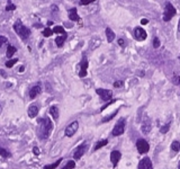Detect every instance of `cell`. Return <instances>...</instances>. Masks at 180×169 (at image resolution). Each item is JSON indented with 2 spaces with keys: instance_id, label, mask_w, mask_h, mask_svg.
<instances>
[{
  "instance_id": "cell-1",
  "label": "cell",
  "mask_w": 180,
  "mask_h": 169,
  "mask_svg": "<svg viewBox=\"0 0 180 169\" xmlns=\"http://www.w3.org/2000/svg\"><path fill=\"white\" fill-rule=\"evenodd\" d=\"M53 130V123L49 117H42L38 120L37 124V135L41 140L49 139Z\"/></svg>"
},
{
  "instance_id": "cell-2",
  "label": "cell",
  "mask_w": 180,
  "mask_h": 169,
  "mask_svg": "<svg viewBox=\"0 0 180 169\" xmlns=\"http://www.w3.org/2000/svg\"><path fill=\"white\" fill-rule=\"evenodd\" d=\"M14 30L16 32V34L20 37V38H23L24 41H26L29 37V35H30V30L20 21H17L14 24Z\"/></svg>"
},
{
  "instance_id": "cell-3",
  "label": "cell",
  "mask_w": 180,
  "mask_h": 169,
  "mask_svg": "<svg viewBox=\"0 0 180 169\" xmlns=\"http://www.w3.org/2000/svg\"><path fill=\"white\" fill-rule=\"evenodd\" d=\"M176 14H177V10H176V8L172 6V4H171V2H167L166 10H164V13H163V21H164V22H169Z\"/></svg>"
},
{
  "instance_id": "cell-4",
  "label": "cell",
  "mask_w": 180,
  "mask_h": 169,
  "mask_svg": "<svg viewBox=\"0 0 180 169\" xmlns=\"http://www.w3.org/2000/svg\"><path fill=\"white\" fill-rule=\"evenodd\" d=\"M124 130H125V118H121L116 125L114 126L113 131H112V134L114 136H119L124 133Z\"/></svg>"
},
{
  "instance_id": "cell-5",
  "label": "cell",
  "mask_w": 180,
  "mask_h": 169,
  "mask_svg": "<svg viewBox=\"0 0 180 169\" xmlns=\"http://www.w3.org/2000/svg\"><path fill=\"white\" fill-rule=\"evenodd\" d=\"M136 148H137V151L140 153H146L150 150V144H149V142L146 140L138 139L136 142Z\"/></svg>"
},
{
  "instance_id": "cell-6",
  "label": "cell",
  "mask_w": 180,
  "mask_h": 169,
  "mask_svg": "<svg viewBox=\"0 0 180 169\" xmlns=\"http://www.w3.org/2000/svg\"><path fill=\"white\" fill-rule=\"evenodd\" d=\"M78 127H79V123H78V121H74V122H72L71 124H69L66 127H65V136H68V138H71L74 135V133L78 131Z\"/></svg>"
},
{
  "instance_id": "cell-7",
  "label": "cell",
  "mask_w": 180,
  "mask_h": 169,
  "mask_svg": "<svg viewBox=\"0 0 180 169\" xmlns=\"http://www.w3.org/2000/svg\"><path fill=\"white\" fill-rule=\"evenodd\" d=\"M96 93H97V95H99L102 100H105V102H108V100H110L112 98H113V93H112V90H108V89H102V88H98L96 89Z\"/></svg>"
},
{
  "instance_id": "cell-8",
  "label": "cell",
  "mask_w": 180,
  "mask_h": 169,
  "mask_svg": "<svg viewBox=\"0 0 180 169\" xmlns=\"http://www.w3.org/2000/svg\"><path fill=\"white\" fill-rule=\"evenodd\" d=\"M87 69H88V60H87L86 57H83L81 63H80V71H79L80 78H85L87 76Z\"/></svg>"
},
{
  "instance_id": "cell-9",
  "label": "cell",
  "mask_w": 180,
  "mask_h": 169,
  "mask_svg": "<svg viewBox=\"0 0 180 169\" xmlns=\"http://www.w3.org/2000/svg\"><path fill=\"white\" fill-rule=\"evenodd\" d=\"M87 150V144L86 143H82V144H80L79 147L76 149V151H74V153H73V158L74 159H80L83 154H85V152H86Z\"/></svg>"
},
{
  "instance_id": "cell-10",
  "label": "cell",
  "mask_w": 180,
  "mask_h": 169,
  "mask_svg": "<svg viewBox=\"0 0 180 169\" xmlns=\"http://www.w3.org/2000/svg\"><path fill=\"white\" fill-rule=\"evenodd\" d=\"M134 37L136 38L137 41H144L148 35H146V32L143 30V28H141V27H136L135 30H134Z\"/></svg>"
},
{
  "instance_id": "cell-11",
  "label": "cell",
  "mask_w": 180,
  "mask_h": 169,
  "mask_svg": "<svg viewBox=\"0 0 180 169\" xmlns=\"http://www.w3.org/2000/svg\"><path fill=\"white\" fill-rule=\"evenodd\" d=\"M121 158H122V153H121L119 151H117V150L112 151V153H110V161H112V163H113L114 167L117 166V163L119 162Z\"/></svg>"
},
{
  "instance_id": "cell-12",
  "label": "cell",
  "mask_w": 180,
  "mask_h": 169,
  "mask_svg": "<svg viewBox=\"0 0 180 169\" xmlns=\"http://www.w3.org/2000/svg\"><path fill=\"white\" fill-rule=\"evenodd\" d=\"M138 169H153L152 167V161L150 158H143L138 162Z\"/></svg>"
},
{
  "instance_id": "cell-13",
  "label": "cell",
  "mask_w": 180,
  "mask_h": 169,
  "mask_svg": "<svg viewBox=\"0 0 180 169\" xmlns=\"http://www.w3.org/2000/svg\"><path fill=\"white\" fill-rule=\"evenodd\" d=\"M42 91V87H41V83H36L35 86H33L30 90H29V98L34 99L36 96L40 95Z\"/></svg>"
},
{
  "instance_id": "cell-14",
  "label": "cell",
  "mask_w": 180,
  "mask_h": 169,
  "mask_svg": "<svg viewBox=\"0 0 180 169\" xmlns=\"http://www.w3.org/2000/svg\"><path fill=\"white\" fill-rule=\"evenodd\" d=\"M150 130H151V122L148 116H145L143 120V123H142V132L144 134H149Z\"/></svg>"
},
{
  "instance_id": "cell-15",
  "label": "cell",
  "mask_w": 180,
  "mask_h": 169,
  "mask_svg": "<svg viewBox=\"0 0 180 169\" xmlns=\"http://www.w3.org/2000/svg\"><path fill=\"white\" fill-rule=\"evenodd\" d=\"M69 18H70V21H72V22H79L80 21V17L78 15V13H77V9L76 8H71L69 10Z\"/></svg>"
},
{
  "instance_id": "cell-16",
  "label": "cell",
  "mask_w": 180,
  "mask_h": 169,
  "mask_svg": "<svg viewBox=\"0 0 180 169\" xmlns=\"http://www.w3.org/2000/svg\"><path fill=\"white\" fill-rule=\"evenodd\" d=\"M38 114V107L36 105H30L28 107V116L30 118H34Z\"/></svg>"
},
{
  "instance_id": "cell-17",
  "label": "cell",
  "mask_w": 180,
  "mask_h": 169,
  "mask_svg": "<svg viewBox=\"0 0 180 169\" xmlns=\"http://www.w3.org/2000/svg\"><path fill=\"white\" fill-rule=\"evenodd\" d=\"M106 36H107L108 42H109V43H112V42L114 41V38H115V33L110 30L109 27H107V28H106Z\"/></svg>"
},
{
  "instance_id": "cell-18",
  "label": "cell",
  "mask_w": 180,
  "mask_h": 169,
  "mask_svg": "<svg viewBox=\"0 0 180 169\" xmlns=\"http://www.w3.org/2000/svg\"><path fill=\"white\" fill-rule=\"evenodd\" d=\"M66 34L65 35H62V36H59L55 38V44L58 45L59 47H62L63 46V44H64V41L66 40Z\"/></svg>"
},
{
  "instance_id": "cell-19",
  "label": "cell",
  "mask_w": 180,
  "mask_h": 169,
  "mask_svg": "<svg viewBox=\"0 0 180 169\" xmlns=\"http://www.w3.org/2000/svg\"><path fill=\"white\" fill-rule=\"evenodd\" d=\"M50 113L51 115H52V117L54 118V120H58L59 118V108L56 106H51Z\"/></svg>"
},
{
  "instance_id": "cell-20",
  "label": "cell",
  "mask_w": 180,
  "mask_h": 169,
  "mask_svg": "<svg viewBox=\"0 0 180 169\" xmlns=\"http://www.w3.org/2000/svg\"><path fill=\"white\" fill-rule=\"evenodd\" d=\"M17 51V49L15 47V46H11V45H8L7 47V52H6V55H7V58H11L13 55H14L15 53Z\"/></svg>"
},
{
  "instance_id": "cell-21",
  "label": "cell",
  "mask_w": 180,
  "mask_h": 169,
  "mask_svg": "<svg viewBox=\"0 0 180 169\" xmlns=\"http://www.w3.org/2000/svg\"><path fill=\"white\" fill-rule=\"evenodd\" d=\"M108 143V140H100V141H98V142H97V143H96V146H95V151H96V150H99V149H100V148H102V147H105V146H106V144H107Z\"/></svg>"
},
{
  "instance_id": "cell-22",
  "label": "cell",
  "mask_w": 180,
  "mask_h": 169,
  "mask_svg": "<svg viewBox=\"0 0 180 169\" xmlns=\"http://www.w3.org/2000/svg\"><path fill=\"white\" fill-rule=\"evenodd\" d=\"M62 161V158H60L58 161H55L54 163H51V165H46V166H44V169H55L56 167H59V165L61 163Z\"/></svg>"
},
{
  "instance_id": "cell-23",
  "label": "cell",
  "mask_w": 180,
  "mask_h": 169,
  "mask_svg": "<svg viewBox=\"0 0 180 169\" xmlns=\"http://www.w3.org/2000/svg\"><path fill=\"white\" fill-rule=\"evenodd\" d=\"M118 110H119V108H118V110H116L115 112L113 113V114H110V115H108L107 117L102 118V120H101V123H107V122H109L110 120H113V118H114V117H115V116H116V114L118 113Z\"/></svg>"
},
{
  "instance_id": "cell-24",
  "label": "cell",
  "mask_w": 180,
  "mask_h": 169,
  "mask_svg": "<svg viewBox=\"0 0 180 169\" xmlns=\"http://www.w3.org/2000/svg\"><path fill=\"white\" fill-rule=\"evenodd\" d=\"M53 33H55V34H62V35H65V34H66L64 28H63L62 26H55V27L53 28Z\"/></svg>"
},
{
  "instance_id": "cell-25",
  "label": "cell",
  "mask_w": 180,
  "mask_h": 169,
  "mask_svg": "<svg viewBox=\"0 0 180 169\" xmlns=\"http://www.w3.org/2000/svg\"><path fill=\"white\" fill-rule=\"evenodd\" d=\"M11 154L9 151H7L6 149H4V148L0 147V157H2V158H9Z\"/></svg>"
},
{
  "instance_id": "cell-26",
  "label": "cell",
  "mask_w": 180,
  "mask_h": 169,
  "mask_svg": "<svg viewBox=\"0 0 180 169\" xmlns=\"http://www.w3.org/2000/svg\"><path fill=\"white\" fill-rule=\"evenodd\" d=\"M171 149H172L173 151H176V152H178L180 150V143L178 141H173L172 144H171Z\"/></svg>"
},
{
  "instance_id": "cell-27",
  "label": "cell",
  "mask_w": 180,
  "mask_h": 169,
  "mask_svg": "<svg viewBox=\"0 0 180 169\" xmlns=\"http://www.w3.org/2000/svg\"><path fill=\"white\" fill-rule=\"evenodd\" d=\"M74 167H76V162L73 160H70V161H68V163L62 169H73Z\"/></svg>"
},
{
  "instance_id": "cell-28",
  "label": "cell",
  "mask_w": 180,
  "mask_h": 169,
  "mask_svg": "<svg viewBox=\"0 0 180 169\" xmlns=\"http://www.w3.org/2000/svg\"><path fill=\"white\" fill-rule=\"evenodd\" d=\"M17 62H18V60H17V59L9 60V61H7V62H6V66H7V68H13V66H14L15 64L17 63Z\"/></svg>"
},
{
  "instance_id": "cell-29",
  "label": "cell",
  "mask_w": 180,
  "mask_h": 169,
  "mask_svg": "<svg viewBox=\"0 0 180 169\" xmlns=\"http://www.w3.org/2000/svg\"><path fill=\"white\" fill-rule=\"evenodd\" d=\"M52 34H53V30H50V28H45V30H43V35L45 37H50Z\"/></svg>"
},
{
  "instance_id": "cell-30",
  "label": "cell",
  "mask_w": 180,
  "mask_h": 169,
  "mask_svg": "<svg viewBox=\"0 0 180 169\" xmlns=\"http://www.w3.org/2000/svg\"><path fill=\"white\" fill-rule=\"evenodd\" d=\"M15 9H16V6H15L14 4L8 2V5L6 6V10H7V11H10V10H15Z\"/></svg>"
},
{
  "instance_id": "cell-31",
  "label": "cell",
  "mask_w": 180,
  "mask_h": 169,
  "mask_svg": "<svg viewBox=\"0 0 180 169\" xmlns=\"http://www.w3.org/2000/svg\"><path fill=\"white\" fill-rule=\"evenodd\" d=\"M159 46H160V40H159L158 37H154V40H153V47L158 49Z\"/></svg>"
},
{
  "instance_id": "cell-32",
  "label": "cell",
  "mask_w": 180,
  "mask_h": 169,
  "mask_svg": "<svg viewBox=\"0 0 180 169\" xmlns=\"http://www.w3.org/2000/svg\"><path fill=\"white\" fill-rule=\"evenodd\" d=\"M123 86H124V82H123V81H115V82H114V87H115V88H121Z\"/></svg>"
},
{
  "instance_id": "cell-33",
  "label": "cell",
  "mask_w": 180,
  "mask_h": 169,
  "mask_svg": "<svg viewBox=\"0 0 180 169\" xmlns=\"http://www.w3.org/2000/svg\"><path fill=\"white\" fill-rule=\"evenodd\" d=\"M7 37L6 36H0V47L2 46V44H5L6 42H7Z\"/></svg>"
},
{
  "instance_id": "cell-34",
  "label": "cell",
  "mask_w": 180,
  "mask_h": 169,
  "mask_svg": "<svg viewBox=\"0 0 180 169\" xmlns=\"http://www.w3.org/2000/svg\"><path fill=\"white\" fill-rule=\"evenodd\" d=\"M169 127H170V126H169V124H166L164 126H162V127H161V132H162V133H167V132H168V130H169Z\"/></svg>"
},
{
  "instance_id": "cell-35",
  "label": "cell",
  "mask_w": 180,
  "mask_h": 169,
  "mask_svg": "<svg viewBox=\"0 0 180 169\" xmlns=\"http://www.w3.org/2000/svg\"><path fill=\"white\" fill-rule=\"evenodd\" d=\"M94 2V0H89V1H80L79 4L80 5H82V6H87V5H90V4H92Z\"/></svg>"
},
{
  "instance_id": "cell-36",
  "label": "cell",
  "mask_w": 180,
  "mask_h": 169,
  "mask_svg": "<svg viewBox=\"0 0 180 169\" xmlns=\"http://www.w3.org/2000/svg\"><path fill=\"white\" fill-rule=\"evenodd\" d=\"M115 102H116V100H115V99H114V100H112V102H109V103H108V104H106V105H104V106H102V107H101V112H102V110H105V108H107V107H108V106H109V105H110V104H113V103H115Z\"/></svg>"
},
{
  "instance_id": "cell-37",
  "label": "cell",
  "mask_w": 180,
  "mask_h": 169,
  "mask_svg": "<svg viewBox=\"0 0 180 169\" xmlns=\"http://www.w3.org/2000/svg\"><path fill=\"white\" fill-rule=\"evenodd\" d=\"M118 44L121 45V46H124V45H125V42H124L123 38H119V40H118Z\"/></svg>"
},
{
  "instance_id": "cell-38",
  "label": "cell",
  "mask_w": 180,
  "mask_h": 169,
  "mask_svg": "<svg viewBox=\"0 0 180 169\" xmlns=\"http://www.w3.org/2000/svg\"><path fill=\"white\" fill-rule=\"evenodd\" d=\"M148 23H149V21H148V19H145V18L141 19V24H142V25H146Z\"/></svg>"
},
{
  "instance_id": "cell-39",
  "label": "cell",
  "mask_w": 180,
  "mask_h": 169,
  "mask_svg": "<svg viewBox=\"0 0 180 169\" xmlns=\"http://www.w3.org/2000/svg\"><path fill=\"white\" fill-rule=\"evenodd\" d=\"M33 151H34V153L35 154H40V150H38V148L37 147L34 148V150H33Z\"/></svg>"
},
{
  "instance_id": "cell-40",
  "label": "cell",
  "mask_w": 180,
  "mask_h": 169,
  "mask_svg": "<svg viewBox=\"0 0 180 169\" xmlns=\"http://www.w3.org/2000/svg\"><path fill=\"white\" fill-rule=\"evenodd\" d=\"M178 34L180 35V19H179V24H178Z\"/></svg>"
},
{
  "instance_id": "cell-41",
  "label": "cell",
  "mask_w": 180,
  "mask_h": 169,
  "mask_svg": "<svg viewBox=\"0 0 180 169\" xmlns=\"http://www.w3.org/2000/svg\"><path fill=\"white\" fill-rule=\"evenodd\" d=\"M24 71V66H20V69H19V72H23Z\"/></svg>"
},
{
  "instance_id": "cell-42",
  "label": "cell",
  "mask_w": 180,
  "mask_h": 169,
  "mask_svg": "<svg viewBox=\"0 0 180 169\" xmlns=\"http://www.w3.org/2000/svg\"><path fill=\"white\" fill-rule=\"evenodd\" d=\"M2 112V107H1V105H0V113Z\"/></svg>"
},
{
  "instance_id": "cell-43",
  "label": "cell",
  "mask_w": 180,
  "mask_h": 169,
  "mask_svg": "<svg viewBox=\"0 0 180 169\" xmlns=\"http://www.w3.org/2000/svg\"><path fill=\"white\" fill-rule=\"evenodd\" d=\"M178 169H180V162H179V167H178Z\"/></svg>"
},
{
  "instance_id": "cell-44",
  "label": "cell",
  "mask_w": 180,
  "mask_h": 169,
  "mask_svg": "<svg viewBox=\"0 0 180 169\" xmlns=\"http://www.w3.org/2000/svg\"><path fill=\"white\" fill-rule=\"evenodd\" d=\"M178 85H180V80H179V83H178Z\"/></svg>"
}]
</instances>
